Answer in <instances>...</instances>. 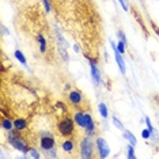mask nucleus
<instances>
[{"mask_svg": "<svg viewBox=\"0 0 159 159\" xmlns=\"http://www.w3.org/2000/svg\"><path fill=\"white\" fill-rule=\"evenodd\" d=\"M61 148H63L64 153L72 154L75 151V148H76V144H75V141L72 139H67V140H64L63 143H61Z\"/></svg>", "mask_w": 159, "mask_h": 159, "instance_id": "9d476101", "label": "nucleus"}, {"mask_svg": "<svg viewBox=\"0 0 159 159\" xmlns=\"http://www.w3.org/2000/svg\"><path fill=\"white\" fill-rule=\"evenodd\" d=\"M2 128L4 131H8V132H10V131L14 128V122L10 118H7V117H3V118H2Z\"/></svg>", "mask_w": 159, "mask_h": 159, "instance_id": "f8f14e48", "label": "nucleus"}, {"mask_svg": "<svg viewBox=\"0 0 159 159\" xmlns=\"http://www.w3.org/2000/svg\"><path fill=\"white\" fill-rule=\"evenodd\" d=\"M38 45H40V52L41 53H45V52H46V40L44 38V36H38Z\"/></svg>", "mask_w": 159, "mask_h": 159, "instance_id": "2eb2a0df", "label": "nucleus"}, {"mask_svg": "<svg viewBox=\"0 0 159 159\" xmlns=\"http://www.w3.org/2000/svg\"><path fill=\"white\" fill-rule=\"evenodd\" d=\"M141 136H143V139H150L151 137V131L148 129V128L147 129H144L143 132H141Z\"/></svg>", "mask_w": 159, "mask_h": 159, "instance_id": "412c9836", "label": "nucleus"}, {"mask_svg": "<svg viewBox=\"0 0 159 159\" xmlns=\"http://www.w3.org/2000/svg\"><path fill=\"white\" fill-rule=\"evenodd\" d=\"M97 150H98V154L101 158H108V155L110 153V148H109V144L105 141V139L102 137H97Z\"/></svg>", "mask_w": 159, "mask_h": 159, "instance_id": "6e6552de", "label": "nucleus"}, {"mask_svg": "<svg viewBox=\"0 0 159 159\" xmlns=\"http://www.w3.org/2000/svg\"><path fill=\"white\" fill-rule=\"evenodd\" d=\"M40 146L42 148V151H48V150H52L56 146V140H54L53 136H50L49 133H42L41 136V140H40Z\"/></svg>", "mask_w": 159, "mask_h": 159, "instance_id": "423d86ee", "label": "nucleus"}, {"mask_svg": "<svg viewBox=\"0 0 159 159\" xmlns=\"http://www.w3.org/2000/svg\"><path fill=\"white\" fill-rule=\"evenodd\" d=\"M30 155H32L33 158H37V159L40 158V154L37 153V150H34V148H30Z\"/></svg>", "mask_w": 159, "mask_h": 159, "instance_id": "5701e85b", "label": "nucleus"}, {"mask_svg": "<svg viewBox=\"0 0 159 159\" xmlns=\"http://www.w3.org/2000/svg\"><path fill=\"white\" fill-rule=\"evenodd\" d=\"M98 109H99V113H101V116L103 117V118H108V116H109V112H108V106H106L105 103H99Z\"/></svg>", "mask_w": 159, "mask_h": 159, "instance_id": "dca6fc26", "label": "nucleus"}, {"mask_svg": "<svg viewBox=\"0 0 159 159\" xmlns=\"http://www.w3.org/2000/svg\"><path fill=\"white\" fill-rule=\"evenodd\" d=\"M42 4H44V7H45V11L49 12V11H50V4H49V2H48V0H42Z\"/></svg>", "mask_w": 159, "mask_h": 159, "instance_id": "4be33fe9", "label": "nucleus"}, {"mask_svg": "<svg viewBox=\"0 0 159 159\" xmlns=\"http://www.w3.org/2000/svg\"><path fill=\"white\" fill-rule=\"evenodd\" d=\"M92 155H94V147H92V143L90 140V136H87L80 141V157L88 159L92 158Z\"/></svg>", "mask_w": 159, "mask_h": 159, "instance_id": "20e7f679", "label": "nucleus"}, {"mask_svg": "<svg viewBox=\"0 0 159 159\" xmlns=\"http://www.w3.org/2000/svg\"><path fill=\"white\" fill-rule=\"evenodd\" d=\"M128 158H131V159H133L136 155H135V150H133V146L129 143V146H128Z\"/></svg>", "mask_w": 159, "mask_h": 159, "instance_id": "f3484780", "label": "nucleus"}, {"mask_svg": "<svg viewBox=\"0 0 159 159\" xmlns=\"http://www.w3.org/2000/svg\"><path fill=\"white\" fill-rule=\"evenodd\" d=\"M18 132H19V131H16V132H14L12 129L10 131V133H8V143L11 144L12 147H15L16 150L22 151L23 154L30 153V147L25 143V140L20 137V135Z\"/></svg>", "mask_w": 159, "mask_h": 159, "instance_id": "7ed1b4c3", "label": "nucleus"}, {"mask_svg": "<svg viewBox=\"0 0 159 159\" xmlns=\"http://www.w3.org/2000/svg\"><path fill=\"white\" fill-rule=\"evenodd\" d=\"M151 27H153V29H154V32L157 33V36L159 37V27H158L157 25H155V22H153V20H151Z\"/></svg>", "mask_w": 159, "mask_h": 159, "instance_id": "b1692460", "label": "nucleus"}, {"mask_svg": "<svg viewBox=\"0 0 159 159\" xmlns=\"http://www.w3.org/2000/svg\"><path fill=\"white\" fill-rule=\"evenodd\" d=\"M75 120L74 118H68V117H64L57 122V131L61 136L64 137H70L74 135L75 132Z\"/></svg>", "mask_w": 159, "mask_h": 159, "instance_id": "f03ea898", "label": "nucleus"}, {"mask_svg": "<svg viewBox=\"0 0 159 159\" xmlns=\"http://www.w3.org/2000/svg\"><path fill=\"white\" fill-rule=\"evenodd\" d=\"M14 128L15 131H25L27 128V121L25 118H15L14 120Z\"/></svg>", "mask_w": 159, "mask_h": 159, "instance_id": "9b49d317", "label": "nucleus"}, {"mask_svg": "<svg viewBox=\"0 0 159 159\" xmlns=\"http://www.w3.org/2000/svg\"><path fill=\"white\" fill-rule=\"evenodd\" d=\"M74 49H75V50H76V52H79V46H78V45H76V44H75V45H74Z\"/></svg>", "mask_w": 159, "mask_h": 159, "instance_id": "a878e982", "label": "nucleus"}, {"mask_svg": "<svg viewBox=\"0 0 159 159\" xmlns=\"http://www.w3.org/2000/svg\"><path fill=\"white\" fill-rule=\"evenodd\" d=\"M110 46H112V48H113V50H114L116 63H117V65H118V68H120L121 74L125 75V72H127V67H125V61H124V58H122V54H121L120 52H118V49H117V46H116V44L113 42V41H110Z\"/></svg>", "mask_w": 159, "mask_h": 159, "instance_id": "0eeeda50", "label": "nucleus"}, {"mask_svg": "<svg viewBox=\"0 0 159 159\" xmlns=\"http://www.w3.org/2000/svg\"><path fill=\"white\" fill-rule=\"evenodd\" d=\"M120 2V4L122 6V8H124V11H128V6H127V3L124 2V0H118Z\"/></svg>", "mask_w": 159, "mask_h": 159, "instance_id": "393cba45", "label": "nucleus"}, {"mask_svg": "<svg viewBox=\"0 0 159 159\" xmlns=\"http://www.w3.org/2000/svg\"><path fill=\"white\" fill-rule=\"evenodd\" d=\"M122 132H124V137H125V139L129 141L132 146H136L137 140H136V137H135V135H133L132 132H129V131H127V129H124Z\"/></svg>", "mask_w": 159, "mask_h": 159, "instance_id": "ddd939ff", "label": "nucleus"}, {"mask_svg": "<svg viewBox=\"0 0 159 159\" xmlns=\"http://www.w3.org/2000/svg\"><path fill=\"white\" fill-rule=\"evenodd\" d=\"M86 56V54H84ZM86 58L90 61V68H91V78H92V82H94L95 86H98L99 83H101V74H99V70L98 67L95 65V61L91 60L88 56H86Z\"/></svg>", "mask_w": 159, "mask_h": 159, "instance_id": "1a4fd4ad", "label": "nucleus"}, {"mask_svg": "<svg viewBox=\"0 0 159 159\" xmlns=\"http://www.w3.org/2000/svg\"><path fill=\"white\" fill-rule=\"evenodd\" d=\"M117 49L121 54L125 53V42H122V41H118V45H117Z\"/></svg>", "mask_w": 159, "mask_h": 159, "instance_id": "6ab92c4d", "label": "nucleus"}, {"mask_svg": "<svg viewBox=\"0 0 159 159\" xmlns=\"http://www.w3.org/2000/svg\"><path fill=\"white\" fill-rule=\"evenodd\" d=\"M117 37H118V38H120V41H122V42H125V45H127V38H125V34H124L122 30H118V32H117Z\"/></svg>", "mask_w": 159, "mask_h": 159, "instance_id": "aec40b11", "label": "nucleus"}, {"mask_svg": "<svg viewBox=\"0 0 159 159\" xmlns=\"http://www.w3.org/2000/svg\"><path fill=\"white\" fill-rule=\"evenodd\" d=\"M68 99H70V102L72 103V105H75L80 110L84 109V106H83L84 105V95H83L79 90H72V91H70Z\"/></svg>", "mask_w": 159, "mask_h": 159, "instance_id": "39448f33", "label": "nucleus"}, {"mask_svg": "<svg viewBox=\"0 0 159 159\" xmlns=\"http://www.w3.org/2000/svg\"><path fill=\"white\" fill-rule=\"evenodd\" d=\"M14 54H15L16 60H18L20 64H23V65H25V67H26V65H27V61H26V57L23 56V53H22V52H20L19 49H16L15 52H14Z\"/></svg>", "mask_w": 159, "mask_h": 159, "instance_id": "4468645a", "label": "nucleus"}, {"mask_svg": "<svg viewBox=\"0 0 159 159\" xmlns=\"http://www.w3.org/2000/svg\"><path fill=\"white\" fill-rule=\"evenodd\" d=\"M113 124H114V125L118 128L120 131H124V125H122V122H121V121L117 118V117H113Z\"/></svg>", "mask_w": 159, "mask_h": 159, "instance_id": "a211bd4d", "label": "nucleus"}, {"mask_svg": "<svg viewBox=\"0 0 159 159\" xmlns=\"http://www.w3.org/2000/svg\"><path fill=\"white\" fill-rule=\"evenodd\" d=\"M74 120L76 122V125L86 131L87 136H92L95 133V122L92 120V117L90 116V113L84 112V110H78L74 113Z\"/></svg>", "mask_w": 159, "mask_h": 159, "instance_id": "f257e3e1", "label": "nucleus"}]
</instances>
